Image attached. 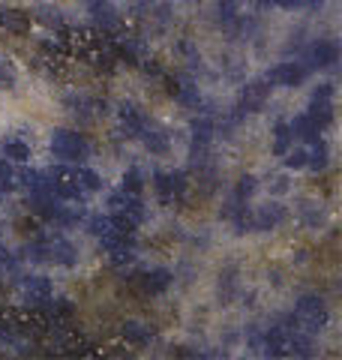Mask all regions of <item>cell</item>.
<instances>
[{"instance_id": "cell-1", "label": "cell", "mask_w": 342, "mask_h": 360, "mask_svg": "<svg viewBox=\"0 0 342 360\" xmlns=\"http://www.w3.org/2000/svg\"><path fill=\"white\" fill-rule=\"evenodd\" d=\"M49 148H51V156H57L61 162H84L90 156V141L82 132H72V129H54Z\"/></svg>"}, {"instance_id": "cell-2", "label": "cell", "mask_w": 342, "mask_h": 360, "mask_svg": "<svg viewBox=\"0 0 342 360\" xmlns=\"http://www.w3.org/2000/svg\"><path fill=\"white\" fill-rule=\"evenodd\" d=\"M327 319H330L327 303L318 297V295H303L298 300V307H294V324H298L300 330H306V333L324 330L327 328Z\"/></svg>"}, {"instance_id": "cell-3", "label": "cell", "mask_w": 342, "mask_h": 360, "mask_svg": "<svg viewBox=\"0 0 342 360\" xmlns=\"http://www.w3.org/2000/svg\"><path fill=\"white\" fill-rule=\"evenodd\" d=\"M21 297H25V303L30 309L45 312L54 300V288L45 276H25L21 279Z\"/></svg>"}, {"instance_id": "cell-4", "label": "cell", "mask_w": 342, "mask_h": 360, "mask_svg": "<svg viewBox=\"0 0 342 360\" xmlns=\"http://www.w3.org/2000/svg\"><path fill=\"white\" fill-rule=\"evenodd\" d=\"M310 117L318 123V129H327L334 123V84H318L310 99Z\"/></svg>"}, {"instance_id": "cell-5", "label": "cell", "mask_w": 342, "mask_h": 360, "mask_svg": "<svg viewBox=\"0 0 342 360\" xmlns=\"http://www.w3.org/2000/svg\"><path fill=\"white\" fill-rule=\"evenodd\" d=\"M306 78V66L294 63V60H285V63H277L273 70L267 72V82L277 84V87H298L303 84Z\"/></svg>"}, {"instance_id": "cell-6", "label": "cell", "mask_w": 342, "mask_h": 360, "mask_svg": "<svg viewBox=\"0 0 342 360\" xmlns=\"http://www.w3.org/2000/svg\"><path fill=\"white\" fill-rule=\"evenodd\" d=\"M45 246H49V262H51V264L75 267V262H78V250L63 238V234H51V238H45Z\"/></svg>"}, {"instance_id": "cell-7", "label": "cell", "mask_w": 342, "mask_h": 360, "mask_svg": "<svg viewBox=\"0 0 342 360\" xmlns=\"http://www.w3.org/2000/svg\"><path fill=\"white\" fill-rule=\"evenodd\" d=\"M270 82L267 78H258V82H249L243 90H241V111L246 115V111H261L270 96Z\"/></svg>"}, {"instance_id": "cell-8", "label": "cell", "mask_w": 342, "mask_h": 360, "mask_svg": "<svg viewBox=\"0 0 342 360\" xmlns=\"http://www.w3.org/2000/svg\"><path fill=\"white\" fill-rule=\"evenodd\" d=\"M306 60H310L312 70H330V66L339 60L336 42H330V39H318V42H312L310 49H306Z\"/></svg>"}, {"instance_id": "cell-9", "label": "cell", "mask_w": 342, "mask_h": 360, "mask_svg": "<svg viewBox=\"0 0 342 360\" xmlns=\"http://www.w3.org/2000/svg\"><path fill=\"white\" fill-rule=\"evenodd\" d=\"M171 283H175V274L165 270V267H153V270H147V274L139 276V288L144 291V295H151V297L165 295Z\"/></svg>"}, {"instance_id": "cell-10", "label": "cell", "mask_w": 342, "mask_h": 360, "mask_svg": "<svg viewBox=\"0 0 342 360\" xmlns=\"http://www.w3.org/2000/svg\"><path fill=\"white\" fill-rule=\"evenodd\" d=\"M289 219V210L282 205H265L253 213V231H270V229H279V225Z\"/></svg>"}, {"instance_id": "cell-11", "label": "cell", "mask_w": 342, "mask_h": 360, "mask_svg": "<svg viewBox=\"0 0 342 360\" xmlns=\"http://www.w3.org/2000/svg\"><path fill=\"white\" fill-rule=\"evenodd\" d=\"M139 139L144 141V148L151 153H168V148H171V135L159 127V123H153V120L144 123V129L139 132Z\"/></svg>"}, {"instance_id": "cell-12", "label": "cell", "mask_w": 342, "mask_h": 360, "mask_svg": "<svg viewBox=\"0 0 342 360\" xmlns=\"http://www.w3.org/2000/svg\"><path fill=\"white\" fill-rule=\"evenodd\" d=\"M118 117H120V129H123L127 139H139V132L144 129V123H147V115L135 108L132 103H123L118 108Z\"/></svg>"}, {"instance_id": "cell-13", "label": "cell", "mask_w": 342, "mask_h": 360, "mask_svg": "<svg viewBox=\"0 0 342 360\" xmlns=\"http://www.w3.org/2000/svg\"><path fill=\"white\" fill-rule=\"evenodd\" d=\"M289 127H291L294 139H300V141H310L312 144L315 139H322V129H318V123L310 117V111H306V115H298V117L289 123Z\"/></svg>"}, {"instance_id": "cell-14", "label": "cell", "mask_w": 342, "mask_h": 360, "mask_svg": "<svg viewBox=\"0 0 342 360\" xmlns=\"http://www.w3.org/2000/svg\"><path fill=\"white\" fill-rule=\"evenodd\" d=\"M0 27L13 30V33H27L30 30V18H27V13H21V9L0 6Z\"/></svg>"}, {"instance_id": "cell-15", "label": "cell", "mask_w": 342, "mask_h": 360, "mask_svg": "<svg viewBox=\"0 0 342 360\" xmlns=\"http://www.w3.org/2000/svg\"><path fill=\"white\" fill-rule=\"evenodd\" d=\"M0 153H4V160L9 162H27L30 160V144L25 139H4L0 141Z\"/></svg>"}, {"instance_id": "cell-16", "label": "cell", "mask_w": 342, "mask_h": 360, "mask_svg": "<svg viewBox=\"0 0 342 360\" xmlns=\"http://www.w3.org/2000/svg\"><path fill=\"white\" fill-rule=\"evenodd\" d=\"M120 333H123V340H127L129 345H147L153 340V330L147 328V324H141V321H123Z\"/></svg>"}, {"instance_id": "cell-17", "label": "cell", "mask_w": 342, "mask_h": 360, "mask_svg": "<svg viewBox=\"0 0 342 360\" xmlns=\"http://www.w3.org/2000/svg\"><path fill=\"white\" fill-rule=\"evenodd\" d=\"M216 21H220L222 27L234 30V25L241 21V0H220V4H216Z\"/></svg>"}, {"instance_id": "cell-18", "label": "cell", "mask_w": 342, "mask_h": 360, "mask_svg": "<svg viewBox=\"0 0 342 360\" xmlns=\"http://www.w3.org/2000/svg\"><path fill=\"white\" fill-rule=\"evenodd\" d=\"M330 162V150L322 139L312 141V150H306V168H312V172H324Z\"/></svg>"}, {"instance_id": "cell-19", "label": "cell", "mask_w": 342, "mask_h": 360, "mask_svg": "<svg viewBox=\"0 0 342 360\" xmlns=\"http://www.w3.org/2000/svg\"><path fill=\"white\" fill-rule=\"evenodd\" d=\"M87 231L94 234V238L99 240V238H106V234H111V231H118L114 229V219L111 217H102V213H94V217H87Z\"/></svg>"}, {"instance_id": "cell-20", "label": "cell", "mask_w": 342, "mask_h": 360, "mask_svg": "<svg viewBox=\"0 0 342 360\" xmlns=\"http://www.w3.org/2000/svg\"><path fill=\"white\" fill-rule=\"evenodd\" d=\"M72 177L78 180V186H82L84 193H99L102 189V177L94 172V168H75Z\"/></svg>"}, {"instance_id": "cell-21", "label": "cell", "mask_w": 342, "mask_h": 360, "mask_svg": "<svg viewBox=\"0 0 342 360\" xmlns=\"http://www.w3.org/2000/svg\"><path fill=\"white\" fill-rule=\"evenodd\" d=\"M273 139H277V141H273V150H277V153L282 156L285 150L291 148V141H294V135H291V127H289V123L279 120L277 127H273Z\"/></svg>"}, {"instance_id": "cell-22", "label": "cell", "mask_w": 342, "mask_h": 360, "mask_svg": "<svg viewBox=\"0 0 342 360\" xmlns=\"http://www.w3.org/2000/svg\"><path fill=\"white\" fill-rule=\"evenodd\" d=\"M153 189L163 205H175V193H171V177L168 172H153Z\"/></svg>"}, {"instance_id": "cell-23", "label": "cell", "mask_w": 342, "mask_h": 360, "mask_svg": "<svg viewBox=\"0 0 342 360\" xmlns=\"http://www.w3.org/2000/svg\"><path fill=\"white\" fill-rule=\"evenodd\" d=\"M18 184V174H15V168L9 160H0V195H6V193H13Z\"/></svg>"}, {"instance_id": "cell-24", "label": "cell", "mask_w": 342, "mask_h": 360, "mask_svg": "<svg viewBox=\"0 0 342 360\" xmlns=\"http://www.w3.org/2000/svg\"><path fill=\"white\" fill-rule=\"evenodd\" d=\"M300 219L306 229H318V225L324 222V210L322 207H315L312 201H303V207H300Z\"/></svg>"}, {"instance_id": "cell-25", "label": "cell", "mask_w": 342, "mask_h": 360, "mask_svg": "<svg viewBox=\"0 0 342 360\" xmlns=\"http://www.w3.org/2000/svg\"><path fill=\"white\" fill-rule=\"evenodd\" d=\"M141 189H144V177L139 168H129L127 174H123V193H129V195H141Z\"/></svg>"}, {"instance_id": "cell-26", "label": "cell", "mask_w": 342, "mask_h": 360, "mask_svg": "<svg viewBox=\"0 0 342 360\" xmlns=\"http://www.w3.org/2000/svg\"><path fill=\"white\" fill-rule=\"evenodd\" d=\"M37 21H42L45 27H63V15H61V9H54V6H39Z\"/></svg>"}, {"instance_id": "cell-27", "label": "cell", "mask_w": 342, "mask_h": 360, "mask_svg": "<svg viewBox=\"0 0 342 360\" xmlns=\"http://www.w3.org/2000/svg\"><path fill=\"white\" fill-rule=\"evenodd\" d=\"M255 189H258V180H255L253 174H243L241 180H237L234 198H241V201H246V198H253V195H255Z\"/></svg>"}, {"instance_id": "cell-28", "label": "cell", "mask_w": 342, "mask_h": 360, "mask_svg": "<svg viewBox=\"0 0 342 360\" xmlns=\"http://www.w3.org/2000/svg\"><path fill=\"white\" fill-rule=\"evenodd\" d=\"M18 82V75H15V66L0 58V90H13Z\"/></svg>"}, {"instance_id": "cell-29", "label": "cell", "mask_w": 342, "mask_h": 360, "mask_svg": "<svg viewBox=\"0 0 342 360\" xmlns=\"http://www.w3.org/2000/svg\"><path fill=\"white\" fill-rule=\"evenodd\" d=\"M282 156H285V168H306V150L303 148H289Z\"/></svg>"}, {"instance_id": "cell-30", "label": "cell", "mask_w": 342, "mask_h": 360, "mask_svg": "<svg viewBox=\"0 0 342 360\" xmlns=\"http://www.w3.org/2000/svg\"><path fill=\"white\" fill-rule=\"evenodd\" d=\"M270 180H273V184H270V186H273V193H289V180H285L282 174L270 177Z\"/></svg>"}, {"instance_id": "cell-31", "label": "cell", "mask_w": 342, "mask_h": 360, "mask_svg": "<svg viewBox=\"0 0 342 360\" xmlns=\"http://www.w3.org/2000/svg\"><path fill=\"white\" fill-rule=\"evenodd\" d=\"M277 6H282V9H294V6H300L303 0H273Z\"/></svg>"}, {"instance_id": "cell-32", "label": "cell", "mask_w": 342, "mask_h": 360, "mask_svg": "<svg viewBox=\"0 0 342 360\" xmlns=\"http://www.w3.org/2000/svg\"><path fill=\"white\" fill-rule=\"evenodd\" d=\"M303 4H310V6H322L324 0H303Z\"/></svg>"}, {"instance_id": "cell-33", "label": "cell", "mask_w": 342, "mask_h": 360, "mask_svg": "<svg viewBox=\"0 0 342 360\" xmlns=\"http://www.w3.org/2000/svg\"><path fill=\"white\" fill-rule=\"evenodd\" d=\"M255 4H258V6H270V4H273V0H255Z\"/></svg>"}]
</instances>
